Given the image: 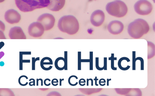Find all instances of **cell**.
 Segmentation results:
<instances>
[{"label":"cell","mask_w":155,"mask_h":96,"mask_svg":"<svg viewBox=\"0 0 155 96\" xmlns=\"http://www.w3.org/2000/svg\"><path fill=\"white\" fill-rule=\"evenodd\" d=\"M58 80L57 79H53L52 80L51 83L52 85L54 86H56L58 85Z\"/></svg>","instance_id":"28"},{"label":"cell","mask_w":155,"mask_h":96,"mask_svg":"<svg viewBox=\"0 0 155 96\" xmlns=\"http://www.w3.org/2000/svg\"><path fill=\"white\" fill-rule=\"evenodd\" d=\"M44 28L40 22H34L29 25L28 32L31 37L38 38L42 36L44 32Z\"/></svg>","instance_id":"7"},{"label":"cell","mask_w":155,"mask_h":96,"mask_svg":"<svg viewBox=\"0 0 155 96\" xmlns=\"http://www.w3.org/2000/svg\"><path fill=\"white\" fill-rule=\"evenodd\" d=\"M78 79V78L76 76H71L69 78L68 80L69 84L72 86H76L78 83V82L76 81V80Z\"/></svg>","instance_id":"22"},{"label":"cell","mask_w":155,"mask_h":96,"mask_svg":"<svg viewBox=\"0 0 155 96\" xmlns=\"http://www.w3.org/2000/svg\"><path fill=\"white\" fill-rule=\"evenodd\" d=\"M149 24L143 19H138L128 25V32L132 38L139 39L146 34L150 31Z\"/></svg>","instance_id":"2"},{"label":"cell","mask_w":155,"mask_h":96,"mask_svg":"<svg viewBox=\"0 0 155 96\" xmlns=\"http://www.w3.org/2000/svg\"><path fill=\"white\" fill-rule=\"evenodd\" d=\"M105 19V15L104 12L100 10H97L92 13L91 16L90 21L93 26L98 27L102 25Z\"/></svg>","instance_id":"8"},{"label":"cell","mask_w":155,"mask_h":96,"mask_svg":"<svg viewBox=\"0 0 155 96\" xmlns=\"http://www.w3.org/2000/svg\"><path fill=\"white\" fill-rule=\"evenodd\" d=\"M106 10L110 15L117 18H121L127 14L128 8L123 1L116 0L107 3L106 6Z\"/></svg>","instance_id":"4"},{"label":"cell","mask_w":155,"mask_h":96,"mask_svg":"<svg viewBox=\"0 0 155 96\" xmlns=\"http://www.w3.org/2000/svg\"><path fill=\"white\" fill-rule=\"evenodd\" d=\"M47 96H61L60 94L56 91H52L47 95Z\"/></svg>","instance_id":"24"},{"label":"cell","mask_w":155,"mask_h":96,"mask_svg":"<svg viewBox=\"0 0 155 96\" xmlns=\"http://www.w3.org/2000/svg\"><path fill=\"white\" fill-rule=\"evenodd\" d=\"M27 79H28V77L26 76L22 75L19 77V79H18V82L21 86H25L28 83L26 81Z\"/></svg>","instance_id":"19"},{"label":"cell","mask_w":155,"mask_h":96,"mask_svg":"<svg viewBox=\"0 0 155 96\" xmlns=\"http://www.w3.org/2000/svg\"><path fill=\"white\" fill-rule=\"evenodd\" d=\"M4 45L5 44L3 42H1V43H0V49H1V48H2Z\"/></svg>","instance_id":"36"},{"label":"cell","mask_w":155,"mask_h":96,"mask_svg":"<svg viewBox=\"0 0 155 96\" xmlns=\"http://www.w3.org/2000/svg\"><path fill=\"white\" fill-rule=\"evenodd\" d=\"M65 2V0H50L47 8L52 11H58L64 7Z\"/></svg>","instance_id":"12"},{"label":"cell","mask_w":155,"mask_h":96,"mask_svg":"<svg viewBox=\"0 0 155 96\" xmlns=\"http://www.w3.org/2000/svg\"><path fill=\"white\" fill-rule=\"evenodd\" d=\"M132 88H115L114 89L116 93L118 94L123 95L125 96H128V94L130 92Z\"/></svg>","instance_id":"18"},{"label":"cell","mask_w":155,"mask_h":96,"mask_svg":"<svg viewBox=\"0 0 155 96\" xmlns=\"http://www.w3.org/2000/svg\"><path fill=\"white\" fill-rule=\"evenodd\" d=\"M139 59V60H140V63H141V70H143L144 69V67H143V59L142 58H141V57H137L136 59H135L136 61V60Z\"/></svg>","instance_id":"27"},{"label":"cell","mask_w":155,"mask_h":96,"mask_svg":"<svg viewBox=\"0 0 155 96\" xmlns=\"http://www.w3.org/2000/svg\"><path fill=\"white\" fill-rule=\"evenodd\" d=\"M5 24L1 20H0V30L4 32L5 31Z\"/></svg>","instance_id":"25"},{"label":"cell","mask_w":155,"mask_h":96,"mask_svg":"<svg viewBox=\"0 0 155 96\" xmlns=\"http://www.w3.org/2000/svg\"><path fill=\"white\" fill-rule=\"evenodd\" d=\"M134 9L139 15H147L152 12L153 6L147 0H139L134 4Z\"/></svg>","instance_id":"5"},{"label":"cell","mask_w":155,"mask_h":96,"mask_svg":"<svg viewBox=\"0 0 155 96\" xmlns=\"http://www.w3.org/2000/svg\"><path fill=\"white\" fill-rule=\"evenodd\" d=\"M29 81H30V82H29V85L30 86H35V79H30V80H29Z\"/></svg>","instance_id":"30"},{"label":"cell","mask_w":155,"mask_h":96,"mask_svg":"<svg viewBox=\"0 0 155 96\" xmlns=\"http://www.w3.org/2000/svg\"><path fill=\"white\" fill-rule=\"evenodd\" d=\"M58 26L61 31L69 35L76 34L79 29L78 20L72 15L62 17L58 21Z\"/></svg>","instance_id":"1"},{"label":"cell","mask_w":155,"mask_h":96,"mask_svg":"<svg viewBox=\"0 0 155 96\" xmlns=\"http://www.w3.org/2000/svg\"><path fill=\"white\" fill-rule=\"evenodd\" d=\"M124 26L121 22L118 20H113L108 24L107 29L111 34L117 35L120 34L123 31Z\"/></svg>","instance_id":"10"},{"label":"cell","mask_w":155,"mask_h":96,"mask_svg":"<svg viewBox=\"0 0 155 96\" xmlns=\"http://www.w3.org/2000/svg\"><path fill=\"white\" fill-rule=\"evenodd\" d=\"M64 59L66 68H68V52H64Z\"/></svg>","instance_id":"26"},{"label":"cell","mask_w":155,"mask_h":96,"mask_svg":"<svg viewBox=\"0 0 155 96\" xmlns=\"http://www.w3.org/2000/svg\"><path fill=\"white\" fill-rule=\"evenodd\" d=\"M105 82H105V79H103V81H102L101 79V80H100V81H99V84L101 85L102 83H103L104 82L105 83Z\"/></svg>","instance_id":"35"},{"label":"cell","mask_w":155,"mask_h":96,"mask_svg":"<svg viewBox=\"0 0 155 96\" xmlns=\"http://www.w3.org/2000/svg\"><path fill=\"white\" fill-rule=\"evenodd\" d=\"M23 55H31V52L30 51H20Z\"/></svg>","instance_id":"32"},{"label":"cell","mask_w":155,"mask_h":96,"mask_svg":"<svg viewBox=\"0 0 155 96\" xmlns=\"http://www.w3.org/2000/svg\"><path fill=\"white\" fill-rule=\"evenodd\" d=\"M51 81L50 79H45L44 82V83L45 85H46V86H50L51 85L50 83H49V82Z\"/></svg>","instance_id":"29"},{"label":"cell","mask_w":155,"mask_h":96,"mask_svg":"<svg viewBox=\"0 0 155 96\" xmlns=\"http://www.w3.org/2000/svg\"><path fill=\"white\" fill-rule=\"evenodd\" d=\"M147 59H150L155 56V45L153 43L149 41H147Z\"/></svg>","instance_id":"15"},{"label":"cell","mask_w":155,"mask_h":96,"mask_svg":"<svg viewBox=\"0 0 155 96\" xmlns=\"http://www.w3.org/2000/svg\"><path fill=\"white\" fill-rule=\"evenodd\" d=\"M23 55L19 52V70H23V63H30V60H24L23 59Z\"/></svg>","instance_id":"21"},{"label":"cell","mask_w":155,"mask_h":96,"mask_svg":"<svg viewBox=\"0 0 155 96\" xmlns=\"http://www.w3.org/2000/svg\"><path fill=\"white\" fill-rule=\"evenodd\" d=\"M5 19L8 23L14 24L19 22L21 16L17 11L14 9H9L5 13Z\"/></svg>","instance_id":"9"},{"label":"cell","mask_w":155,"mask_h":96,"mask_svg":"<svg viewBox=\"0 0 155 96\" xmlns=\"http://www.w3.org/2000/svg\"><path fill=\"white\" fill-rule=\"evenodd\" d=\"M4 55L5 53L4 52H3L2 51L0 52V59H1L4 56Z\"/></svg>","instance_id":"34"},{"label":"cell","mask_w":155,"mask_h":96,"mask_svg":"<svg viewBox=\"0 0 155 96\" xmlns=\"http://www.w3.org/2000/svg\"><path fill=\"white\" fill-rule=\"evenodd\" d=\"M5 0H0V3H1V2H3Z\"/></svg>","instance_id":"39"},{"label":"cell","mask_w":155,"mask_h":96,"mask_svg":"<svg viewBox=\"0 0 155 96\" xmlns=\"http://www.w3.org/2000/svg\"><path fill=\"white\" fill-rule=\"evenodd\" d=\"M85 80L83 79H80L79 81V83L80 85H81V86H82V84H85Z\"/></svg>","instance_id":"33"},{"label":"cell","mask_w":155,"mask_h":96,"mask_svg":"<svg viewBox=\"0 0 155 96\" xmlns=\"http://www.w3.org/2000/svg\"><path fill=\"white\" fill-rule=\"evenodd\" d=\"M0 96H15V94L10 89L0 88Z\"/></svg>","instance_id":"17"},{"label":"cell","mask_w":155,"mask_h":96,"mask_svg":"<svg viewBox=\"0 0 155 96\" xmlns=\"http://www.w3.org/2000/svg\"><path fill=\"white\" fill-rule=\"evenodd\" d=\"M41 67L42 69L45 70H50L53 67H48V65H51L53 64V61L50 58L45 57L42 59L40 62Z\"/></svg>","instance_id":"13"},{"label":"cell","mask_w":155,"mask_h":96,"mask_svg":"<svg viewBox=\"0 0 155 96\" xmlns=\"http://www.w3.org/2000/svg\"><path fill=\"white\" fill-rule=\"evenodd\" d=\"M142 95V92L140 89L132 88L130 92L128 94V96H138Z\"/></svg>","instance_id":"20"},{"label":"cell","mask_w":155,"mask_h":96,"mask_svg":"<svg viewBox=\"0 0 155 96\" xmlns=\"http://www.w3.org/2000/svg\"><path fill=\"white\" fill-rule=\"evenodd\" d=\"M40 89H41V91H46V90L48 89V88H40Z\"/></svg>","instance_id":"37"},{"label":"cell","mask_w":155,"mask_h":96,"mask_svg":"<svg viewBox=\"0 0 155 96\" xmlns=\"http://www.w3.org/2000/svg\"><path fill=\"white\" fill-rule=\"evenodd\" d=\"M6 37H5L3 31L0 30V39H5Z\"/></svg>","instance_id":"31"},{"label":"cell","mask_w":155,"mask_h":96,"mask_svg":"<svg viewBox=\"0 0 155 96\" xmlns=\"http://www.w3.org/2000/svg\"><path fill=\"white\" fill-rule=\"evenodd\" d=\"M39 57L32 58V70H35V69H36V65H35V63H36V61H39Z\"/></svg>","instance_id":"23"},{"label":"cell","mask_w":155,"mask_h":96,"mask_svg":"<svg viewBox=\"0 0 155 96\" xmlns=\"http://www.w3.org/2000/svg\"><path fill=\"white\" fill-rule=\"evenodd\" d=\"M64 80V79H60V86H61V82L62 81H63V80Z\"/></svg>","instance_id":"38"},{"label":"cell","mask_w":155,"mask_h":96,"mask_svg":"<svg viewBox=\"0 0 155 96\" xmlns=\"http://www.w3.org/2000/svg\"><path fill=\"white\" fill-rule=\"evenodd\" d=\"M55 19L54 16L49 13H44L41 14L37 19L38 22L42 24L44 28L45 31H49L53 28L55 23Z\"/></svg>","instance_id":"6"},{"label":"cell","mask_w":155,"mask_h":96,"mask_svg":"<svg viewBox=\"0 0 155 96\" xmlns=\"http://www.w3.org/2000/svg\"><path fill=\"white\" fill-rule=\"evenodd\" d=\"M15 2L19 10L26 13L47 7L50 0H15Z\"/></svg>","instance_id":"3"},{"label":"cell","mask_w":155,"mask_h":96,"mask_svg":"<svg viewBox=\"0 0 155 96\" xmlns=\"http://www.w3.org/2000/svg\"><path fill=\"white\" fill-rule=\"evenodd\" d=\"M8 35L11 39H25L26 38L24 31L19 26L12 28L10 30Z\"/></svg>","instance_id":"11"},{"label":"cell","mask_w":155,"mask_h":96,"mask_svg":"<svg viewBox=\"0 0 155 96\" xmlns=\"http://www.w3.org/2000/svg\"><path fill=\"white\" fill-rule=\"evenodd\" d=\"M80 91L82 93L86 95L91 94H92L97 93L101 91L103 88H79Z\"/></svg>","instance_id":"16"},{"label":"cell","mask_w":155,"mask_h":96,"mask_svg":"<svg viewBox=\"0 0 155 96\" xmlns=\"http://www.w3.org/2000/svg\"><path fill=\"white\" fill-rule=\"evenodd\" d=\"M54 66L56 68L59 70H62L64 69H65V70H68L65 65L64 58L62 57L58 58L54 62Z\"/></svg>","instance_id":"14"}]
</instances>
